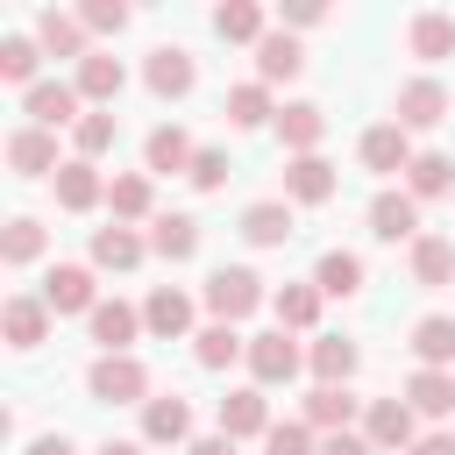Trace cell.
I'll use <instances>...</instances> for the list:
<instances>
[{
    "label": "cell",
    "instance_id": "1",
    "mask_svg": "<svg viewBox=\"0 0 455 455\" xmlns=\"http://www.w3.org/2000/svg\"><path fill=\"white\" fill-rule=\"evenodd\" d=\"M263 299H270V291H263V277H256L249 263H220V270L206 277V313H213V320H228V327H235V320H249Z\"/></svg>",
    "mask_w": 455,
    "mask_h": 455
},
{
    "label": "cell",
    "instance_id": "2",
    "mask_svg": "<svg viewBox=\"0 0 455 455\" xmlns=\"http://www.w3.org/2000/svg\"><path fill=\"white\" fill-rule=\"evenodd\" d=\"M85 391H92L100 405H149V370H142L135 355H100V363L85 370Z\"/></svg>",
    "mask_w": 455,
    "mask_h": 455
},
{
    "label": "cell",
    "instance_id": "3",
    "mask_svg": "<svg viewBox=\"0 0 455 455\" xmlns=\"http://www.w3.org/2000/svg\"><path fill=\"white\" fill-rule=\"evenodd\" d=\"M306 370V348L284 334V327H270V334H249V377H256V391H270V384H291Z\"/></svg>",
    "mask_w": 455,
    "mask_h": 455
},
{
    "label": "cell",
    "instance_id": "4",
    "mask_svg": "<svg viewBox=\"0 0 455 455\" xmlns=\"http://www.w3.org/2000/svg\"><path fill=\"white\" fill-rule=\"evenodd\" d=\"M78 100H85L78 85L43 78V85H28V92H21V114H28V128H64V121L78 128V121H85V114H78Z\"/></svg>",
    "mask_w": 455,
    "mask_h": 455
},
{
    "label": "cell",
    "instance_id": "5",
    "mask_svg": "<svg viewBox=\"0 0 455 455\" xmlns=\"http://www.w3.org/2000/svg\"><path fill=\"white\" fill-rule=\"evenodd\" d=\"M142 85H149L156 100H185V92L199 85V64H192V50H178V43L149 50V64H142Z\"/></svg>",
    "mask_w": 455,
    "mask_h": 455
},
{
    "label": "cell",
    "instance_id": "6",
    "mask_svg": "<svg viewBox=\"0 0 455 455\" xmlns=\"http://www.w3.org/2000/svg\"><path fill=\"white\" fill-rule=\"evenodd\" d=\"M391 121L412 135V128H434V121H448V85L441 78H412V85H398V107H391Z\"/></svg>",
    "mask_w": 455,
    "mask_h": 455
},
{
    "label": "cell",
    "instance_id": "7",
    "mask_svg": "<svg viewBox=\"0 0 455 455\" xmlns=\"http://www.w3.org/2000/svg\"><path fill=\"white\" fill-rule=\"evenodd\" d=\"M85 327H92V341H100V355H128V341L142 334V313H135L128 299H100V306L85 313Z\"/></svg>",
    "mask_w": 455,
    "mask_h": 455
},
{
    "label": "cell",
    "instance_id": "8",
    "mask_svg": "<svg viewBox=\"0 0 455 455\" xmlns=\"http://www.w3.org/2000/svg\"><path fill=\"white\" fill-rule=\"evenodd\" d=\"M142 441H149V448H185V441H192V405H185L178 391L149 398V405H142Z\"/></svg>",
    "mask_w": 455,
    "mask_h": 455
},
{
    "label": "cell",
    "instance_id": "9",
    "mask_svg": "<svg viewBox=\"0 0 455 455\" xmlns=\"http://www.w3.org/2000/svg\"><path fill=\"white\" fill-rule=\"evenodd\" d=\"M363 441H370L377 455H384V448L405 455V448L419 441V434H412V405H405V398H377V405L363 412Z\"/></svg>",
    "mask_w": 455,
    "mask_h": 455
},
{
    "label": "cell",
    "instance_id": "10",
    "mask_svg": "<svg viewBox=\"0 0 455 455\" xmlns=\"http://www.w3.org/2000/svg\"><path fill=\"white\" fill-rule=\"evenodd\" d=\"M7 164H14V178H57V171H64L50 128H14V135H7Z\"/></svg>",
    "mask_w": 455,
    "mask_h": 455
},
{
    "label": "cell",
    "instance_id": "11",
    "mask_svg": "<svg viewBox=\"0 0 455 455\" xmlns=\"http://www.w3.org/2000/svg\"><path fill=\"white\" fill-rule=\"evenodd\" d=\"M334 185H341V178H334V164H327L320 149L284 164V199H299V206H327V199H334Z\"/></svg>",
    "mask_w": 455,
    "mask_h": 455
},
{
    "label": "cell",
    "instance_id": "12",
    "mask_svg": "<svg viewBox=\"0 0 455 455\" xmlns=\"http://www.w3.org/2000/svg\"><path fill=\"white\" fill-rule=\"evenodd\" d=\"M370 235L377 242H419V199L412 192H377L370 199Z\"/></svg>",
    "mask_w": 455,
    "mask_h": 455
},
{
    "label": "cell",
    "instance_id": "13",
    "mask_svg": "<svg viewBox=\"0 0 455 455\" xmlns=\"http://www.w3.org/2000/svg\"><path fill=\"white\" fill-rule=\"evenodd\" d=\"M43 306H50V313H92V306H100L92 270H85V263H57V270L43 277Z\"/></svg>",
    "mask_w": 455,
    "mask_h": 455
},
{
    "label": "cell",
    "instance_id": "14",
    "mask_svg": "<svg viewBox=\"0 0 455 455\" xmlns=\"http://www.w3.org/2000/svg\"><path fill=\"white\" fill-rule=\"evenodd\" d=\"M142 327H149L156 341H185V334H192V299H185L178 284H156V291L142 299Z\"/></svg>",
    "mask_w": 455,
    "mask_h": 455
},
{
    "label": "cell",
    "instance_id": "15",
    "mask_svg": "<svg viewBox=\"0 0 455 455\" xmlns=\"http://www.w3.org/2000/svg\"><path fill=\"white\" fill-rule=\"evenodd\" d=\"M0 334H7V348H43V341H50V306L28 299V291H14V299L0 306Z\"/></svg>",
    "mask_w": 455,
    "mask_h": 455
},
{
    "label": "cell",
    "instance_id": "16",
    "mask_svg": "<svg viewBox=\"0 0 455 455\" xmlns=\"http://www.w3.org/2000/svg\"><path fill=\"white\" fill-rule=\"evenodd\" d=\"M270 427H277V419H270V398H263L256 384L220 398V434H228V441H256V434H270Z\"/></svg>",
    "mask_w": 455,
    "mask_h": 455
},
{
    "label": "cell",
    "instance_id": "17",
    "mask_svg": "<svg viewBox=\"0 0 455 455\" xmlns=\"http://www.w3.org/2000/svg\"><path fill=\"white\" fill-rule=\"evenodd\" d=\"M320 135H327V114H320L313 100H291V107H277V142H284L291 156H313V149H320Z\"/></svg>",
    "mask_w": 455,
    "mask_h": 455
},
{
    "label": "cell",
    "instance_id": "18",
    "mask_svg": "<svg viewBox=\"0 0 455 455\" xmlns=\"http://www.w3.org/2000/svg\"><path fill=\"white\" fill-rule=\"evenodd\" d=\"M363 164H370L377 178H391V171H412V135H405L398 121H377V128L363 135Z\"/></svg>",
    "mask_w": 455,
    "mask_h": 455
},
{
    "label": "cell",
    "instance_id": "19",
    "mask_svg": "<svg viewBox=\"0 0 455 455\" xmlns=\"http://www.w3.org/2000/svg\"><path fill=\"white\" fill-rule=\"evenodd\" d=\"M100 199H107V178H100V164L71 156V164L57 171V206H64V213H92Z\"/></svg>",
    "mask_w": 455,
    "mask_h": 455
},
{
    "label": "cell",
    "instance_id": "20",
    "mask_svg": "<svg viewBox=\"0 0 455 455\" xmlns=\"http://www.w3.org/2000/svg\"><path fill=\"white\" fill-rule=\"evenodd\" d=\"M242 235L256 242V249H284L299 228H291V199H256L249 213H242Z\"/></svg>",
    "mask_w": 455,
    "mask_h": 455
},
{
    "label": "cell",
    "instance_id": "21",
    "mask_svg": "<svg viewBox=\"0 0 455 455\" xmlns=\"http://www.w3.org/2000/svg\"><path fill=\"white\" fill-rule=\"evenodd\" d=\"M355 363H363V355H355V341H348V334H320V341L306 348L313 384H348V377H355Z\"/></svg>",
    "mask_w": 455,
    "mask_h": 455
},
{
    "label": "cell",
    "instance_id": "22",
    "mask_svg": "<svg viewBox=\"0 0 455 455\" xmlns=\"http://www.w3.org/2000/svg\"><path fill=\"white\" fill-rule=\"evenodd\" d=\"M348 419H355L348 384H313V391H306V427H313V434H348Z\"/></svg>",
    "mask_w": 455,
    "mask_h": 455
},
{
    "label": "cell",
    "instance_id": "23",
    "mask_svg": "<svg viewBox=\"0 0 455 455\" xmlns=\"http://www.w3.org/2000/svg\"><path fill=\"white\" fill-rule=\"evenodd\" d=\"M405 43H412V57H419V64H441V57H455V14H441V7L412 14Z\"/></svg>",
    "mask_w": 455,
    "mask_h": 455
},
{
    "label": "cell",
    "instance_id": "24",
    "mask_svg": "<svg viewBox=\"0 0 455 455\" xmlns=\"http://www.w3.org/2000/svg\"><path fill=\"white\" fill-rule=\"evenodd\" d=\"M36 43H43V57H78V64L92 57V50H85V21H78V14H57V7L36 14Z\"/></svg>",
    "mask_w": 455,
    "mask_h": 455
},
{
    "label": "cell",
    "instance_id": "25",
    "mask_svg": "<svg viewBox=\"0 0 455 455\" xmlns=\"http://www.w3.org/2000/svg\"><path fill=\"white\" fill-rule=\"evenodd\" d=\"M299 71H306V50H299V36H291V28H277V36H263V43H256V78H263V85L299 78Z\"/></svg>",
    "mask_w": 455,
    "mask_h": 455
},
{
    "label": "cell",
    "instance_id": "26",
    "mask_svg": "<svg viewBox=\"0 0 455 455\" xmlns=\"http://www.w3.org/2000/svg\"><path fill=\"white\" fill-rule=\"evenodd\" d=\"M192 156H199V149H192V135H185V128H171V121H164V128H149V142H142V164H149V171H164V178H171V171H185V178H192Z\"/></svg>",
    "mask_w": 455,
    "mask_h": 455
},
{
    "label": "cell",
    "instance_id": "27",
    "mask_svg": "<svg viewBox=\"0 0 455 455\" xmlns=\"http://www.w3.org/2000/svg\"><path fill=\"white\" fill-rule=\"evenodd\" d=\"M149 249H156L164 263L199 256V220H192V213H156V220H149Z\"/></svg>",
    "mask_w": 455,
    "mask_h": 455
},
{
    "label": "cell",
    "instance_id": "28",
    "mask_svg": "<svg viewBox=\"0 0 455 455\" xmlns=\"http://www.w3.org/2000/svg\"><path fill=\"white\" fill-rule=\"evenodd\" d=\"M142 256H149V242H142L135 228H121V220H114V228H92V263H100V270H135Z\"/></svg>",
    "mask_w": 455,
    "mask_h": 455
},
{
    "label": "cell",
    "instance_id": "29",
    "mask_svg": "<svg viewBox=\"0 0 455 455\" xmlns=\"http://www.w3.org/2000/svg\"><path fill=\"white\" fill-rule=\"evenodd\" d=\"M412 284H427V291L455 284V242L448 235H419L412 242Z\"/></svg>",
    "mask_w": 455,
    "mask_h": 455
},
{
    "label": "cell",
    "instance_id": "30",
    "mask_svg": "<svg viewBox=\"0 0 455 455\" xmlns=\"http://www.w3.org/2000/svg\"><path fill=\"white\" fill-rule=\"evenodd\" d=\"M313 284H320V299H355L363 291V256L355 249H327L313 263Z\"/></svg>",
    "mask_w": 455,
    "mask_h": 455
},
{
    "label": "cell",
    "instance_id": "31",
    "mask_svg": "<svg viewBox=\"0 0 455 455\" xmlns=\"http://www.w3.org/2000/svg\"><path fill=\"white\" fill-rule=\"evenodd\" d=\"M235 355H249V334H242V327H228V320H213V327H199V334H192V363H199V370H228Z\"/></svg>",
    "mask_w": 455,
    "mask_h": 455
},
{
    "label": "cell",
    "instance_id": "32",
    "mask_svg": "<svg viewBox=\"0 0 455 455\" xmlns=\"http://www.w3.org/2000/svg\"><path fill=\"white\" fill-rule=\"evenodd\" d=\"M405 405L427 412V419H448V412H455V377H448V370H412V377H405Z\"/></svg>",
    "mask_w": 455,
    "mask_h": 455
},
{
    "label": "cell",
    "instance_id": "33",
    "mask_svg": "<svg viewBox=\"0 0 455 455\" xmlns=\"http://www.w3.org/2000/svg\"><path fill=\"white\" fill-rule=\"evenodd\" d=\"M121 85H128V64H121V57H107V50H92V57L78 64V92H85V100H100V107H114V100H121Z\"/></svg>",
    "mask_w": 455,
    "mask_h": 455
},
{
    "label": "cell",
    "instance_id": "34",
    "mask_svg": "<svg viewBox=\"0 0 455 455\" xmlns=\"http://www.w3.org/2000/svg\"><path fill=\"white\" fill-rule=\"evenodd\" d=\"M107 206H114L121 228H128V220H149V206H156L149 171H121V178H107Z\"/></svg>",
    "mask_w": 455,
    "mask_h": 455
},
{
    "label": "cell",
    "instance_id": "35",
    "mask_svg": "<svg viewBox=\"0 0 455 455\" xmlns=\"http://www.w3.org/2000/svg\"><path fill=\"white\" fill-rule=\"evenodd\" d=\"M270 313H277L284 334L313 327V320H320V284H313V277H306V284H277V291H270Z\"/></svg>",
    "mask_w": 455,
    "mask_h": 455
},
{
    "label": "cell",
    "instance_id": "36",
    "mask_svg": "<svg viewBox=\"0 0 455 455\" xmlns=\"http://www.w3.org/2000/svg\"><path fill=\"white\" fill-rule=\"evenodd\" d=\"M412 355H419V370H448L455 363V320L448 313H427L412 327Z\"/></svg>",
    "mask_w": 455,
    "mask_h": 455
},
{
    "label": "cell",
    "instance_id": "37",
    "mask_svg": "<svg viewBox=\"0 0 455 455\" xmlns=\"http://www.w3.org/2000/svg\"><path fill=\"white\" fill-rule=\"evenodd\" d=\"M213 36L220 43H263V7L256 0H220L213 7Z\"/></svg>",
    "mask_w": 455,
    "mask_h": 455
},
{
    "label": "cell",
    "instance_id": "38",
    "mask_svg": "<svg viewBox=\"0 0 455 455\" xmlns=\"http://www.w3.org/2000/svg\"><path fill=\"white\" fill-rule=\"evenodd\" d=\"M36 64H43V43L36 36H0V78L7 85H43Z\"/></svg>",
    "mask_w": 455,
    "mask_h": 455
},
{
    "label": "cell",
    "instance_id": "39",
    "mask_svg": "<svg viewBox=\"0 0 455 455\" xmlns=\"http://www.w3.org/2000/svg\"><path fill=\"white\" fill-rule=\"evenodd\" d=\"M448 185H455V164H448L441 149H419L412 171H405V192H412V199H441Z\"/></svg>",
    "mask_w": 455,
    "mask_h": 455
},
{
    "label": "cell",
    "instance_id": "40",
    "mask_svg": "<svg viewBox=\"0 0 455 455\" xmlns=\"http://www.w3.org/2000/svg\"><path fill=\"white\" fill-rule=\"evenodd\" d=\"M228 121H235V128H263V121H277V107H270V85H263V78L235 85V92H228Z\"/></svg>",
    "mask_w": 455,
    "mask_h": 455
},
{
    "label": "cell",
    "instance_id": "41",
    "mask_svg": "<svg viewBox=\"0 0 455 455\" xmlns=\"http://www.w3.org/2000/svg\"><path fill=\"white\" fill-rule=\"evenodd\" d=\"M0 256L21 270V263H36L43 256V220H28V213H14L7 228H0Z\"/></svg>",
    "mask_w": 455,
    "mask_h": 455
},
{
    "label": "cell",
    "instance_id": "42",
    "mask_svg": "<svg viewBox=\"0 0 455 455\" xmlns=\"http://www.w3.org/2000/svg\"><path fill=\"white\" fill-rule=\"evenodd\" d=\"M114 135H121V121H114V114H85V121L71 128V142H78V156H85V164H100V156L114 149Z\"/></svg>",
    "mask_w": 455,
    "mask_h": 455
},
{
    "label": "cell",
    "instance_id": "43",
    "mask_svg": "<svg viewBox=\"0 0 455 455\" xmlns=\"http://www.w3.org/2000/svg\"><path fill=\"white\" fill-rule=\"evenodd\" d=\"M263 455H320V441H313V427H306V419H284V427H270V434H263Z\"/></svg>",
    "mask_w": 455,
    "mask_h": 455
},
{
    "label": "cell",
    "instance_id": "44",
    "mask_svg": "<svg viewBox=\"0 0 455 455\" xmlns=\"http://www.w3.org/2000/svg\"><path fill=\"white\" fill-rule=\"evenodd\" d=\"M78 21H85L92 36H121V28H128V7H121V0H85Z\"/></svg>",
    "mask_w": 455,
    "mask_h": 455
},
{
    "label": "cell",
    "instance_id": "45",
    "mask_svg": "<svg viewBox=\"0 0 455 455\" xmlns=\"http://www.w3.org/2000/svg\"><path fill=\"white\" fill-rule=\"evenodd\" d=\"M192 185H199V192H220V185H228V149H199V156H192Z\"/></svg>",
    "mask_w": 455,
    "mask_h": 455
},
{
    "label": "cell",
    "instance_id": "46",
    "mask_svg": "<svg viewBox=\"0 0 455 455\" xmlns=\"http://www.w3.org/2000/svg\"><path fill=\"white\" fill-rule=\"evenodd\" d=\"M284 21H291V28H320V21H327V7H320V0H291V7H284Z\"/></svg>",
    "mask_w": 455,
    "mask_h": 455
},
{
    "label": "cell",
    "instance_id": "47",
    "mask_svg": "<svg viewBox=\"0 0 455 455\" xmlns=\"http://www.w3.org/2000/svg\"><path fill=\"white\" fill-rule=\"evenodd\" d=\"M320 455H377V448H370L363 434H327V441H320Z\"/></svg>",
    "mask_w": 455,
    "mask_h": 455
},
{
    "label": "cell",
    "instance_id": "48",
    "mask_svg": "<svg viewBox=\"0 0 455 455\" xmlns=\"http://www.w3.org/2000/svg\"><path fill=\"white\" fill-rule=\"evenodd\" d=\"M405 455H455V434H419Z\"/></svg>",
    "mask_w": 455,
    "mask_h": 455
},
{
    "label": "cell",
    "instance_id": "49",
    "mask_svg": "<svg viewBox=\"0 0 455 455\" xmlns=\"http://www.w3.org/2000/svg\"><path fill=\"white\" fill-rule=\"evenodd\" d=\"M28 455H78L64 434H43V441H28Z\"/></svg>",
    "mask_w": 455,
    "mask_h": 455
},
{
    "label": "cell",
    "instance_id": "50",
    "mask_svg": "<svg viewBox=\"0 0 455 455\" xmlns=\"http://www.w3.org/2000/svg\"><path fill=\"white\" fill-rule=\"evenodd\" d=\"M185 455H235V441H228V434H206V441H192Z\"/></svg>",
    "mask_w": 455,
    "mask_h": 455
},
{
    "label": "cell",
    "instance_id": "51",
    "mask_svg": "<svg viewBox=\"0 0 455 455\" xmlns=\"http://www.w3.org/2000/svg\"><path fill=\"white\" fill-rule=\"evenodd\" d=\"M142 448H149V441H107L100 455H142Z\"/></svg>",
    "mask_w": 455,
    "mask_h": 455
}]
</instances>
